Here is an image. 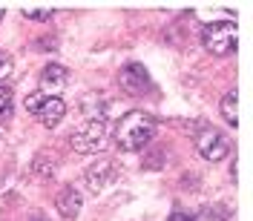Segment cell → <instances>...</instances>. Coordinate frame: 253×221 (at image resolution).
<instances>
[{"mask_svg":"<svg viewBox=\"0 0 253 221\" xmlns=\"http://www.w3.org/2000/svg\"><path fill=\"white\" fill-rule=\"evenodd\" d=\"M153 135H156V121L144 112H126L115 126V144L124 152H138L153 141Z\"/></svg>","mask_w":253,"mask_h":221,"instance_id":"1","label":"cell"},{"mask_svg":"<svg viewBox=\"0 0 253 221\" xmlns=\"http://www.w3.org/2000/svg\"><path fill=\"white\" fill-rule=\"evenodd\" d=\"M202 40H205V49L210 55H230V52H236V40H239L236 23L233 20L207 23L205 32H202Z\"/></svg>","mask_w":253,"mask_h":221,"instance_id":"2","label":"cell"},{"mask_svg":"<svg viewBox=\"0 0 253 221\" xmlns=\"http://www.w3.org/2000/svg\"><path fill=\"white\" fill-rule=\"evenodd\" d=\"M110 141V132H107V124L104 121H86V124L75 129L72 135H69V144H72V149L81 152V155H95V152H101L104 147Z\"/></svg>","mask_w":253,"mask_h":221,"instance_id":"3","label":"cell"},{"mask_svg":"<svg viewBox=\"0 0 253 221\" xmlns=\"http://www.w3.org/2000/svg\"><path fill=\"white\" fill-rule=\"evenodd\" d=\"M26 112L35 115L43 126H58L61 118L66 115V104L61 98H52V95H43V92H32L26 98Z\"/></svg>","mask_w":253,"mask_h":221,"instance_id":"4","label":"cell"},{"mask_svg":"<svg viewBox=\"0 0 253 221\" xmlns=\"http://www.w3.org/2000/svg\"><path fill=\"white\" fill-rule=\"evenodd\" d=\"M196 149L205 161H221L230 152V144L216 126H202V132L196 135Z\"/></svg>","mask_w":253,"mask_h":221,"instance_id":"5","label":"cell"},{"mask_svg":"<svg viewBox=\"0 0 253 221\" xmlns=\"http://www.w3.org/2000/svg\"><path fill=\"white\" fill-rule=\"evenodd\" d=\"M118 83H121L124 92L141 95L150 89V75H147V69H144L141 63H126L124 69L118 72Z\"/></svg>","mask_w":253,"mask_h":221,"instance_id":"6","label":"cell"},{"mask_svg":"<svg viewBox=\"0 0 253 221\" xmlns=\"http://www.w3.org/2000/svg\"><path fill=\"white\" fill-rule=\"evenodd\" d=\"M115 175H118V164L110 161V158H104V161H95L92 167L86 170L84 178H86V187L92 189V192H101L107 184L115 181Z\"/></svg>","mask_w":253,"mask_h":221,"instance_id":"7","label":"cell"},{"mask_svg":"<svg viewBox=\"0 0 253 221\" xmlns=\"http://www.w3.org/2000/svg\"><path fill=\"white\" fill-rule=\"evenodd\" d=\"M66 83H69V75H66V69H63L61 63H49L46 69L41 72V89H38V92L58 98V95L66 89Z\"/></svg>","mask_w":253,"mask_h":221,"instance_id":"8","label":"cell"},{"mask_svg":"<svg viewBox=\"0 0 253 221\" xmlns=\"http://www.w3.org/2000/svg\"><path fill=\"white\" fill-rule=\"evenodd\" d=\"M55 210L61 213L63 219H75L81 213V192L75 187H63L55 198Z\"/></svg>","mask_w":253,"mask_h":221,"instance_id":"9","label":"cell"},{"mask_svg":"<svg viewBox=\"0 0 253 221\" xmlns=\"http://www.w3.org/2000/svg\"><path fill=\"white\" fill-rule=\"evenodd\" d=\"M81 112H84V118L86 121H104V115H107V98L104 95H84L81 98Z\"/></svg>","mask_w":253,"mask_h":221,"instance_id":"10","label":"cell"},{"mask_svg":"<svg viewBox=\"0 0 253 221\" xmlns=\"http://www.w3.org/2000/svg\"><path fill=\"white\" fill-rule=\"evenodd\" d=\"M221 115H224V121L230 126L239 124V110H236V92H227L221 98Z\"/></svg>","mask_w":253,"mask_h":221,"instance_id":"11","label":"cell"},{"mask_svg":"<svg viewBox=\"0 0 253 221\" xmlns=\"http://www.w3.org/2000/svg\"><path fill=\"white\" fill-rule=\"evenodd\" d=\"M9 107H12V89L0 83V115H3V112H9Z\"/></svg>","mask_w":253,"mask_h":221,"instance_id":"12","label":"cell"},{"mask_svg":"<svg viewBox=\"0 0 253 221\" xmlns=\"http://www.w3.org/2000/svg\"><path fill=\"white\" fill-rule=\"evenodd\" d=\"M23 17H29V20H49V17H52V9H43V12L29 9V12H23Z\"/></svg>","mask_w":253,"mask_h":221,"instance_id":"13","label":"cell"},{"mask_svg":"<svg viewBox=\"0 0 253 221\" xmlns=\"http://www.w3.org/2000/svg\"><path fill=\"white\" fill-rule=\"evenodd\" d=\"M167 221H193V216L184 213V210H175V213H170V219Z\"/></svg>","mask_w":253,"mask_h":221,"instance_id":"14","label":"cell"},{"mask_svg":"<svg viewBox=\"0 0 253 221\" xmlns=\"http://www.w3.org/2000/svg\"><path fill=\"white\" fill-rule=\"evenodd\" d=\"M32 221H46V219H32Z\"/></svg>","mask_w":253,"mask_h":221,"instance_id":"15","label":"cell"},{"mask_svg":"<svg viewBox=\"0 0 253 221\" xmlns=\"http://www.w3.org/2000/svg\"><path fill=\"white\" fill-rule=\"evenodd\" d=\"M0 17H3V12H0Z\"/></svg>","mask_w":253,"mask_h":221,"instance_id":"16","label":"cell"}]
</instances>
